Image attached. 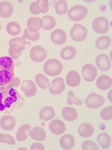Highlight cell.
Here are the masks:
<instances>
[{
  "mask_svg": "<svg viewBox=\"0 0 112 150\" xmlns=\"http://www.w3.org/2000/svg\"><path fill=\"white\" fill-rule=\"evenodd\" d=\"M29 136L32 139L40 142L44 141L46 138V133L44 128L36 127L29 132Z\"/></svg>",
  "mask_w": 112,
  "mask_h": 150,
  "instance_id": "484cf974",
  "label": "cell"
},
{
  "mask_svg": "<svg viewBox=\"0 0 112 150\" xmlns=\"http://www.w3.org/2000/svg\"><path fill=\"white\" fill-rule=\"evenodd\" d=\"M21 90L23 92L25 96L28 98H31L36 95L37 88L32 81L25 80L23 81Z\"/></svg>",
  "mask_w": 112,
  "mask_h": 150,
  "instance_id": "8fae6325",
  "label": "cell"
},
{
  "mask_svg": "<svg viewBox=\"0 0 112 150\" xmlns=\"http://www.w3.org/2000/svg\"><path fill=\"white\" fill-rule=\"evenodd\" d=\"M43 69L45 74L49 76H56L61 73L63 66L60 61L56 59H51L44 63Z\"/></svg>",
  "mask_w": 112,
  "mask_h": 150,
  "instance_id": "3957f363",
  "label": "cell"
},
{
  "mask_svg": "<svg viewBox=\"0 0 112 150\" xmlns=\"http://www.w3.org/2000/svg\"><path fill=\"white\" fill-rule=\"evenodd\" d=\"M14 65L9 57H0V86L8 84L14 77Z\"/></svg>",
  "mask_w": 112,
  "mask_h": 150,
  "instance_id": "7a4b0ae2",
  "label": "cell"
},
{
  "mask_svg": "<svg viewBox=\"0 0 112 150\" xmlns=\"http://www.w3.org/2000/svg\"><path fill=\"white\" fill-rule=\"evenodd\" d=\"M106 99L102 96L96 93L93 91L87 95L85 100V103L87 108L91 109H97L102 106Z\"/></svg>",
  "mask_w": 112,
  "mask_h": 150,
  "instance_id": "52a82bcc",
  "label": "cell"
},
{
  "mask_svg": "<svg viewBox=\"0 0 112 150\" xmlns=\"http://www.w3.org/2000/svg\"><path fill=\"white\" fill-rule=\"evenodd\" d=\"M56 13L60 16L65 14L68 11V4L66 1H58L55 6Z\"/></svg>",
  "mask_w": 112,
  "mask_h": 150,
  "instance_id": "d6a6232c",
  "label": "cell"
},
{
  "mask_svg": "<svg viewBox=\"0 0 112 150\" xmlns=\"http://www.w3.org/2000/svg\"><path fill=\"white\" fill-rule=\"evenodd\" d=\"M96 64L99 69L102 71H109L111 67V63L108 56L103 53L98 55L95 60Z\"/></svg>",
  "mask_w": 112,
  "mask_h": 150,
  "instance_id": "7c38bea8",
  "label": "cell"
},
{
  "mask_svg": "<svg viewBox=\"0 0 112 150\" xmlns=\"http://www.w3.org/2000/svg\"><path fill=\"white\" fill-rule=\"evenodd\" d=\"M77 51L75 47L68 46L63 47L61 51V57L63 60H72L77 54Z\"/></svg>",
  "mask_w": 112,
  "mask_h": 150,
  "instance_id": "603a6c76",
  "label": "cell"
},
{
  "mask_svg": "<svg viewBox=\"0 0 112 150\" xmlns=\"http://www.w3.org/2000/svg\"><path fill=\"white\" fill-rule=\"evenodd\" d=\"M6 30L11 35L17 36L20 34L21 28L18 23L16 21H11L7 24Z\"/></svg>",
  "mask_w": 112,
  "mask_h": 150,
  "instance_id": "f546056e",
  "label": "cell"
},
{
  "mask_svg": "<svg viewBox=\"0 0 112 150\" xmlns=\"http://www.w3.org/2000/svg\"><path fill=\"white\" fill-rule=\"evenodd\" d=\"M22 51V48L17 43L12 44L9 46L8 50L9 57L13 60H17L21 55Z\"/></svg>",
  "mask_w": 112,
  "mask_h": 150,
  "instance_id": "f1b7e54d",
  "label": "cell"
},
{
  "mask_svg": "<svg viewBox=\"0 0 112 150\" xmlns=\"http://www.w3.org/2000/svg\"><path fill=\"white\" fill-rule=\"evenodd\" d=\"M46 50L40 45L33 46L30 51V56L33 62L40 63L45 60L48 55Z\"/></svg>",
  "mask_w": 112,
  "mask_h": 150,
  "instance_id": "ba28073f",
  "label": "cell"
},
{
  "mask_svg": "<svg viewBox=\"0 0 112 150\" xmlns=\"http://www.w3.org/2000/svg\"><path fill=\"white\" fill-rule=\"evenodd\" d=\"M97 141L99 146L104 149H108L111 145V137L108 133L104 132L99 134L97 137Z\"/></svg>",
  "mask_w": 112,
  "mask_h": 150,
  "instance_id": "cb8c5ba5",
  "label": "cell"
},
{
  "mask_svg": "<svg viewBox=\"0 0 112 150\" xmlns=\"http://www.w3.org/2000/svg\"><path fill=\"white\" fill-rule=\"evenodd\" d=\"M62 115L65 120L68 122H73L78 117V112L75 108L66 107L62 111Z\"/></svg>",
  "mask_w": 112,
  "mask_h": 150,
  "instance_id": "7402d4cb",
  "label": "cell"
},
{
  "mask_svg": "<svg viewBox=\"0 0 112 150\" xmlns=\"http://www.w3.org/2000/svg\"><path fill=\"white\" fill-rule=\"evenodd\" d=\"M35 82L40 88L45 90L49 87V80L46 76L42 74H38L35 77Z\"/></svg>",
  "mask_w": 112,
  "mask_h": 150,
  "instance_id": "1f68e13d",
  "label": "cell"
},
{
  "mask_svg": "<svg viewBox=\"0 0 112 150\" xmlns=\"http://www.w3.org/2000/svg\"><path fill=\"white\" fill-rule=\"evenodd\" d=\"M24 38H26L27 40H30L32 42H36L39 40L40 35L39 32L33 33L29 30L28 28L24 30Z\"/></svg>",
  "mask_w": 112,
  "mask_h": 150,
  "instance_id": "8d00e7d4",
  "label": "cell"
},
{
  "mask_svg": "<svg viewBox=\"0 0 112 150\" xmlns=\"http://www.w3.org/2000/svg\"><path fill=\"white\" fill-rule=\"evenodd\" d=\"M92 28L97 33L104 34L108 30L110 23L106 17L99 16L94 19L92 23Z\"/></svg>",
  "mask_w": 112,
  "mask_h": 150,
  "instance_id": "8992f818",
  "label": "cell"
},
{
  "mask_svg": "<svg viewBox=\"0 0 112 150\" xmlns=\"http://www.w3.org/2000/svg\"><path fill=\"white\" fill-rule=\"evenodd\" d=\"M82 74L86 81L92 82L98 75V71L94 65L87 63L82 67Z\"/></svg>",
  "mask_w": 112,
  "mask_h": 150,
  "instance_id": "9c48e42d",
  "label": "cell"
},
{
  "mask_svg": "<svg viewBox=\"0 0 112 150\" xmlns=\"http://www.w3.org/2000/svg\"><path fill=\"white\" fill-rule=\"evenodd\" d=\"M75 140L72 135L67 134L62 136L60 144L62 148L65 150L72 149L75 146Z\"/></svg>",
  "mask_w": 112,
  "mask_h": 150,
  "instance_id": "d4e9b609",
  "label": "cell"
},
{
  "mask_svg": "<svg viewBox=\"0 0 112 150\" xmlns=\"http://www.w3.org/2000/svg\"><path fill=\"white\" fill-rule=\"evenodd\" d=\"M101 118L105 121H109L112 118V106H108L104 108L100 114Z\"/></svg>",
  "mask_w": 112,
  "mask_h": 150,
  "instance_id": "d590c367",
  "label": "cell"
},
{
  "mask_svg": "<svg viewBox=\"0 0 112 150\" xmlns=\"http://www.w3.org/2000/svg\"><path fill=\"white\" fill-rule=\"evenodd\" d=\"M14 43H17L22 48L23 51L25 50L26 49V45L27 44L26 40L23 37L15 38L11 39L9 41V46Z\"/></svg>",
  "mask_w": 112,
  "mask_h": 150,
  "instance_id": "ab89813d",
  "label": "cell"
},
{
  "mask_svg": "<svg viewBox=\"0 0 112 150\" xmlns=\"http://www.w3.org/2000/svg\"><path fill=\"white\" fill-rule=\"evenodd\" d=\"M96 86L100 90H109L112 86V79L107 75H101L97 79Z\"/></svg>",
  "mask_w": 112,
  "mask_h": 150,
  "instance_id": "44dd1931",
  "label": "cell"
},
{
  "mask_svg": "<svg viewBox=\"0 0 112 150\" xmlns=\"http://www.w3.org/2000/svg\"><path fill=\"white\" fill-rule=\"evenodd\" d=\"M41 19L44 23L42 28L45 30H50L53 29L56 25V20L52 16H45Z\"/></svg>",
  "mask_w": 112,
  "mask_h": 150,
  "instance_id": "4dcf8cb0",
  "label": "cell"
},
{
  "mask_svg": "<svg viewBox=\"0 0 112 150\" xmlns=\"http://www.w3.org/2000/svg\"><path fill=\"white\" fill-rule=\"evenodd\" d=\"M83 150H99V147L96 143L92 140H87L83 142L82 146Z\"/></svg>",
  "mask_w": 112,
  "mask_h": 150,
  "instance_id": "74e56055",
  "label": "cell"
},
{
  "mask_svg": "<svg viewBox=\"0 0 112 150\" xmlns=\"http://www.w3.org/2000/svg\"><path fill=\"white\" fill-rule=\"evenodd\" d=\"M55 115V109L53 107L46 106L42 108L39 113L40 120L48 121L53 119Z\"/></svg>",
  "mask_w": 112,
  "mask_h": 150,
  "instance_id": "ffe728a7",
  "label": "cell"
},
{
  "mask_svg": "<svg viewBox=\"0 0 112 150\" xmlns=\"http://www.w3.org/2000/svg\"><path fill=\"white\" fill-rule=\"evenodd\" d=\"M43 25L44 23L42 20L39 17H31L27 21L28 29L33 33L38 32V31L43 28Z\"/></svg>",
  "mask_w": 112,
  "mask_h": 150,
  "instance_id": "2e32d148",
  "label": "cell"
},
{
  "mask_svg": "<svg viewBox=\"0 0 112 150\" xmlns=\"http://www.w3.org/2000/svg\"><path fill=\"white\" fill-rule=\"evenodd\" d=\"M31 127L29 124H25L20 127L16 134V138L19 142H23L28 138Z\"/></svg>",
  "mask_w": 112,
  "mask_h": 150,
  "instance_id": "4316f807",
  "label": "cell"
},
{
  "mask_svg": "<svg viewBox=\"0 0 112 150\" xmlns=\"http://www.w3.org/2000/svg\"><path fill=\"white\" fill-rule=\"evenodd\" d=\"M0 142L6 143L9 145H13L16 144L15 139L9 134H0Z\"/></svg>",
  "mask_w": 112,
  "mask_h": 150,
  "instance_id": "f35d334b",
  "label": "cell"
},
{
  "mask_svg": "<svg viewBox=\"0 0 112 150\" xmlns=\"http://www.w3.org/2000/svg\"><path fill=\"white\" fill-rule=\"evenodd\" d=\"M36 6L39 13H46L49 10V3L48 1H37Z\"/></svg>",
  "mask_w": 112,
  "mask_h": 150,
  "instance_id": "e575fe53",
  "label": "cell"
},
{
  "mask_svg": "<svg viewBox=\"0 0 112 150\" xmlns=\"http://www.w3.org/2000/svg\"><path fill=\"white\" fill-rule=\"evenodd\" d=\"M51 38L54 44L61 45L67 41V35L66 32L61 29H55L51 35Z\"/></svg>",
  "mask_w": 112,
  "mask_h": 150,
  "instance_id": "4fadbf2b",
  "label": "cell"
},
{
  "mask_svg": "<svg viewBox=\"0 0 112 150\" xmlns=\"http://www.w3.org/2000/svg\"><path fill=\"white\" fill-rule=\"evenodd\" d=\"M29 10L30 13L32 14L37 15L40 14V13L38 11L37 6H36V1L32 2L31 4L29 7Z\"/></svg>",
  "mask_w": 112,
  "mask_h": 150,
  "instance_id": "60d3db41",
  "label": "cell"
},
{
  "mask_svg": "<svg viewBox=\"0 0 112 150\" xmlns=\"http://www.w3.org/2000/svg\"><path fill=\"white\" fill-rule=\"evenodd\" d=\"M1 23H0V31H1Z\"/></svg>",
  "mask_w": 112,
  "mask_h": 150,
  "instance_id": "ee69618b",
  "label": "cell"
},
{
  "mask_svg": "<svg viewBox=\"0 0 112 150\" xmlns=\"http://www.w3.org/2000/svg\"><path fill=\"white\" fill-rule=\"evenodd\" d=\"M6 85L0 87V113L9 114L21 108L25 100L11 85Z\"/></svg>",
  "mask_w": 112,
  "mask_h": 150,
  "instance_id": "6da1fadb",
  "label": "cell"
},
{
  "mask_svg": "<svg viewBox=\"0 0 112 150\" xmlns=\"http://www.w3.org/2000/svg\"><path fill=\"white\" fill-rule=\"evenodd\" d=\"M111 39L109 36H101L96 40L95 47L98 49L105 50L110 46L111 44Z\"/></svg>",
  "mask_w": 112,
  "mask_h": 150,
  "instance_id": "83f0119b",
  "label": "cell"
},
{
  "mask_svg": "<svg viewBox=\"0 0 112 150\" xmlns=\"http://www.w3.org/2000/svg\"><path fill=\"white\" fill-rule=\"evenodd\" d=\"M50 130L53 134L60 135L66 132V127L63 121L58 119L52 120L49 124Z\"/></svg>",
  "mask_w": 112,
  "mask_h": 150,
  "instance_id": "9a60e30c",
  "label": "cell"
},
{
  "mask_svg": "<svg viewBox=\"0 0 112 150\" xmlns=\"http://www.w3.org/2000/svg\"><path fill=\"white\" fill-rule=\"evenodd\" d=\"M87 30L85 27L81 24L75 23L70 32L71 39L76 42H81L86 40Z\"/></svg>",
  "mask_w": 112,
  "mask_h": 150,
  "instance_id": "5b68a950",
  "label": "cell"
},
{
  "mask_svg": "<svg viewBox=\"0 0 112 150\" xmlns=\"http://www.w3.org/2000/svg\"><path fill=\"white\" fill-rule=\"evenodd\" d=\"M78 132L81 137L88 138L92 136L94 132L93 125L88 122L82 123L78 128Z\"/></svg>",
  "mask_w": 112,
  "mask_h": 150,
  "instance_id": "d6986e66",
  "label": "cell"
},
{
  "mask_svg": "<svg viewBox=\"0 0 112 150\" xmlns=\"http://www.w3.org/2000/svg\"><path fill=\"white\" fill-rule=\"evenodd\" d=\"M16 125V119L11 115L3 116L0 120V127L5 131L13 130Z\"/></svg>",
  "mask_w": 112,
  "mask_h": 150,
  "instance_id": "5bb4252c",
  "label": "cell"
},
{
  "mask_svg": "<svg viewBox=\"0 0 112 150\" xmlns=\"http://www.w3.org/2000/svg\"><path fill=\"white\" fill-rule=\"evenodd\" d=\"M20 83V79L19 78L17 77H13V79L11 81L10 83H9V84L11 85L14 87H17L19 86Z\"/></svg>",
  "mask_w": 112,
  "mask_h": 150,
  "instance_id": "7bdbcfd3",
  "label": "cell"
},
{
  "mask_svg": "<svg viewBox=\"0 0 112 150\" xmlns=\"http://www.w3.org/2000/svg\"><path fill=\"white\" fill-rule=\"evenodd\" d=\"M0 149H1V148H0Z\"/></svg>",
  "mask_w": 112,
  "mask_h": 150,
  "instance_id": "f6af8a7d",
  "label": "cell"
},
{
  "mask_svg": "<svg viewBox=\"0 0 112 150\" xmlns=\"http://www.w3.org/2000/svg\"><path fill=\"white\" fill-rule=\"evenodd\" d=\"M65 88L64 78L58 77L51 82L49 90L51 94H60L64 91Z\"/></svg>",
  "mask_w": 112,
  "mask_h": 150,
  "instance_id": "30bf717a",
  "label": "cell"
},
{
  "mask_svg": "<svg viewBox=\"0 0 112 150\" xmlns=\"http://www.w3.org/2000/svg\"><path fill=\"white\" fill-rule=\"evenodd\" d=\"M68 97L67 98V101L66 103L69 105L71 106L73 104H76L78 106H82L83 105L82 100L76 98L73 92L72 91L68 92Z\"/></svg>",
  "mask_w": 112,
  "mask_h": 150,
  "instance_id": "836d02e7",
  "label": "cell"
},
{
  "mask_svg": "<svg viewBox=\"0 0 112 150\" xmlns=\"http://www.w3.org/2000/svg\"><path fill=\"white\" fill-rule=\"evenodd\" d=\"M13 5L8 1H3L0 2V17L4 18L10 17L13 13Z\"/></svg>",
  "mask_w": 112,
  "mask_h": 150,
  "instance_id": "ac0fdd59",
  "label": "cell"
},
{
  "mask_svg": "<svg viewBox=\"0 0 112 150\" xmlns=\"http://www.w3.org/2000/svg\"><path fill=\"white\" fill-rule=\"evenodd\" d=\"M81 77L78 71H69L66 77V82L68 86L75 87L80 84Z\"/></svg>",
  "mask_w": 112,
  "mask_h": 150,
  "instance_id": "e0dca14e",
  "label": "cell"
},
{
  "mask_svg": "<svg viewBox=\"0 0 112 150\" xmlns=\"http://www.w3.org/2000/svg\"><path fill=\"white\" fill-rule=\"evenodd\" d=\"M44 144L39 143H34L31 145L30 150H44Z\"/></svg>",
  "mask_w": 112,
  "mask_h": 150,
  "instance_id": "b9f144b4",
  "label": "cell"
},
{
  "mask_svg": "<svg viewBox=\"0 0 112 150\" xmlns=\"http://www.w3.org/2000/svg\"><path fill=\"white\" fill-rule=\"evenodd\" d=\"M88 13L87 8L81 5L73 6L67 12L69 18L73 21H79L84 19L86 18Z\"/></svg>",
  "mask_w": 112,
  "mask_h": 150,
  "instance_id": "277c9868",
  "label": "cell"
}]
</instances>
